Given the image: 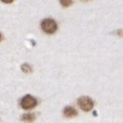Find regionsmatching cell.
Wrapping results in <instances>:
<instances>
[{
  "mask_svg": "<svg viewBox=\"0 0 123 123\" xmlns=\"http://www.w3.org/2000/svg\"><path fill=\"white\" fill-rule=\"evenodd\" d=\"M41 29L46 34H53L57 30V24L53 18H44L41 22Z\"/></svg>",
  "mask_w": 123,
  "mask_h": 123,
  "instance_id": "1",
  "label": "cell"
},
{
  "mask_svg": "<svg viewBox=\"0 0 123 123\" xmlns=\"http://www.w3.org/2000/svg\"><path fill=\"white\" fill-rule=\"evenodd\" d=\"M77 104H78L79 108L81 109L84 112H89L93 109V106H94V103L92 101V98H90L89 97H80L77 101Z\"/></svg>",
  "mask_w": 123,
  "mask_h": 123,
  "instance_id": "2",
  "label": "cell"
},
{
  "mask_svg": "<svg viewBox=\"0 0 123 123\" xmlns=\"http://www.w3.org/2000/svg\"><path fill=\"white\" fill-rule=\"evenodd\" d=\"M37 106V99L31 94H27L21 99V107L24 110H31Z\"/></svg>",
  "mask_w": 123,
  "mask_h": 123,
  "instance_id": "3",
  "label": "cell"
},
{
  "mask_svg": "<svg viewBox=\"0 0 123 123\" xmlns=\"http://www.w3.org/2000/svg\"><path fill=\"white\" fill-rule=\"evenodd\" d=\"M63 113H64V116L65 117H67V118H73V117H76L77 116V110L75 109V108H73L71 106H68L66 107L64 109L63 111Z\"/></svg>",
  "mask_w": 123,
  "mask_h": 123,
  "instance_id": "4",
  "label": "cell"
},
{
  "mask_svg": "<svg viewBox=\"0 0 123 123\" xmlns=\"http://www.w3.org/2000/svg\"><path fill=\"white\" fill-rule=\"evenodd\" d=\"M35 114H33V113H26L24 114L22 116V121H24V122H27V123H31V122H33L34 120H35Z\"/></svg>",
  "mask_w": 123,
  "mask_h": 123,
  "instance_id": "5",
  "label": "cell"
},
{
  "mask_svg": "<svg viewBox=\"0 0 123 123\" xmlns=\"http://www.w3.org/2000/svg\"><path fill=\"white\" fill-rule=\"evenodd\" d=\"M21 70L24 73H26V74H29V73L32 72V67H31L29 64L25 63V64H23L21 66Z\"/></svg>",
  "mask_w": 123,
  "mask_h": 123,
  "instance_id": "6",
  "label": "cell"
},
{
  "mask_svg": "<svg viewBox=\"0 0 123 123\" xmlns=\"http://www.w3.org/2000/svg\"><path fill=\"white\" fill-rule=\"evenodd\" d=\"M60 3L62 6L64 7H69L72 3H73V0H60Z\"/></svg>",
  "mask_w": 123,
  "mask_h": 123,
  "instance_id": "7",
  "label": "cell"
},
{
  "mask_svg": "<svg viewBox=\"0 0 123 123\" xmlns=\"http://www.w3.org/2000/svg\"><path fill=\"white\" fill-rule=\"evenodd\" d=\"M1 1H2L3 3H6V4H8V3L13 2V0H1Z\"/></svg>",
  "mask_w": 123,
  "mask_h": 123,
  "instance_id": "8",
  "label": "cell"
},
{
  "mask_svg": "<svg viewBox=\"0 0 123 123\" xmlns=\"http://www.w3.org/2000/svg\"><path fill=\"white\" fill-rule=\"evenodd\" d=\"M0 41H1V34H0Z\"/></svg>",
  "mask_w": 123,
  "mask_h": 123,
  "instance_id": "9",
  "label": "cell"
}]
</instances>
